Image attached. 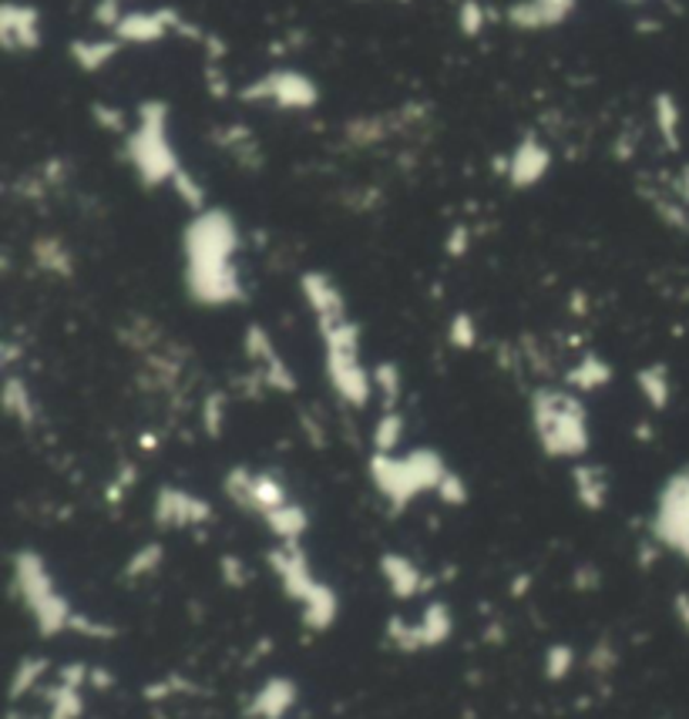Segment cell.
<instances>
[{
    "label": "cell",
    "instance_id": "cell-1",
    "mask_svg": "<svg viewBox=\"0 0 689 719\" xmlns=\"http://www.w3.org/2000/svg\"><path fill=\"white\" fill-rule=\"evenodd\" d=\"M239 253H243V232L229 209L209 205L189 219L182 232V286L195 306H235L246 299L243 269H239Z\"/></svg>",
    "mask_w": 689,
    "mask_h": 719
},
{
    "label": "cell",
    "instance_id": "cell-2",
    "mask_svg": "<svg viewBox=\"0 0 689 719\" xmlns=\"http://www.w3.org/2000/svg\"><path fill=\"white\" fill-rule=\"evenodd\" d=\"M532 434L541 454L556 461H582L592 448V421L582 394L569 387H535L528 400Z\"/></svg>",
    "mask_w": 689,
    "mask_h": 719
},
{
    "label": "cell",
    "instance_id": "cell-3",
    "mask_svg": "<svg viewBox=\"0 0 689 719\" xmlns=\"http://www.w3.org/2000/svg\"><path fill=\"white\" fill-rule=\"evenodd\" d=\"M125 158L145 189L171 185V179L186 168L171 142V115L165 101L149 98L135 108L131 131L125 134Z\"/></svg>",
    "mask_w": 689,
    "mask_h": 719
},
{
    "label": "cell",
    "instance_id": "cell-4",
    "mask_svg": "<svg viewBox=\"0 0 689 719\" xmlns=\"http://www.w3.org/2000/svg\"><path fill=\"white\" fill-rule=\"evenodd\" d=\"M447 471L451 467L434 448H413L407 454H370L367 461L370 485L391 504V511H407L421 495H434Z\"/></svg>",
    "mask_w": 689,
    "mask_h": 719
},
{
    "label": "cell",
    "instance_id": "cell-5",
    "mask_svg": "<svg viewBox=\"0 0 689 719\" xmlns=\"http://www.w3.org/2000/svg\"><path fill=\"white\" fill-rule=\"evenodd\" d=\"M11 581H14V592H17L21 605L34 619V629H38L44 639L72 632V622L78 612L72 602H67V595L58 589L54 572L44 562V555H38L34 548H21V552H14Z\"/></svg>",
    "mask_w": 689,
    "mask_h": 719
},
{
    "label": "cell",
    "instance_id": "cell-6",
    "mask_svg": "<svg viewBox=\"0 0 689 719\" xmlns=\"http://www.w3.org/2000/svg\"><path fill=\"white\" fill-rule=\"evenodd\" d=\"M239 98L246 105H266L276 112H314L320 105V85L296 67H272L239 88Z\"/></svg>",
    "mask_w": 689,
    "mask_h": 719
},
{
    "label": "cell",
    "instance_id": "cell-7",
    "mask_svg": "<svg viewBox=\"0 0 689 719\" xmlns=\"http://www.w3.org/2000/svg\"><path fill=\"white\" fill-rule=\"evenodd\" d=\"M222 495L229 498L232 508L246 511V515H256V518H266L269 511L293 501L290 488L272 471H253L246 464H235V467L226 471Z\"/></svg>",
    "mask_w": 689,
    "mask_h": 719
},
{
    "label": "cell",
    "instance_id": "cell-8",
    "mask_svg": "<svg viewBox=\"0 0 689 719\" xmlns=\"http://www.w3.org/2000/svg\"><path fill=\"white\" fill-rule=\"evenodd\" d=\"M652 541L669 552H682L689 541V464L673 471L660 495H656V511H652Z\"/></svg>",
    "mask_w": 689,
    "mask_h": 719
},
{
    "label": "cell",
    "instance_id": "cell-9",
    "mask_svg": "<svg viewBox=\"0 0 689 719\" xmlns=\"http://www.w3.org/2000/svg\"><path fill=\"white\" fill-rule=\"evenodd\" d=\"M276 581L283 586V595L296 605H303L306 599H314L317 589L323 586V578L314 572V562H309L303 541H276L266 555Z\"/></svg>",
    "mask_w": 689,
    "mask_h": 719
},
{
    "label": "cell",
    "instance_id": "cell-10",
    "mask_svg": "<svg viewBox=\"0 0 689 719\" xmlns=\"http://www.w3.org/2000/svg\"><path fill=\"white\" fill-rule=\"evenodd\" d=\"M243 354L246 360L253 363V373L263 381L266 390L272 394H296L299 381L293 367L286 363V357L280 354V347H276V339L269 336L266 326L259 323H250L246 333H243Z\"/></svg>",
    "mask_w": 689,
    "mask_h": 719
},
{
    "label": "cell",
    "instance_id": "cell-11",
    "mask_svg": "<svg viewBox=\"0 0 689 719\" xmlns=\"http://www.w3.org/2000/svg\"><path fill=\"white\" fill-rule=\"evenodd\" d=\"M216 518V508L202 495L179 488V485H162L152 501V522L162 531H186V528H202Z\"/></svg>",
    "mask_w": 689,
    "mask_h": 719
},
{
    "label": "cell",
    "instance_id": "cell-12",
    "mask_svg": "<svg viewBox=\"0 0 689 719\" xmlns=\"http://www.w3.org/2000/svg\"><path fill=\"white\" fill-rule=\"evenodd\" d=\"M323 373L347 407L363 410L373 400V373L363 363V354H323Z\"/></svg>",
    "mask_w": 689,
    "mask_h": 719
},
{
    "label": "cell",
    "instance_id": "cell-13",
    "mask_svg": "<svg viewBox=\"0 0 689 719\" xmlns=\"http://www.w3.org/2000/svg\"><path fill=\"white\" fill-rule=\"evenodd\" d=\"M548 172H551V152L538 134H525V139L514 145L505 158V179H508L511 189H519V192L535 189L538 182H545Z\"/></svg>",
    "mask_w": 689,
    "mask_h": 719
},
{
    "label": "cell",
    "instance_id": "cell-14",
    "mask_svg": "<svg viewBox=\"0 0 689 719\" xmlns=\"http://www.w3.org/2000/svg\"><path fill=\"white\" fill-rule=\"evenodd\" d=\"M377 568H381L384 586L391 589V595L397 602H410V599L428 595L434 589V578L404 552H384L381 558H377Z\"/></svg>",
    "mask_w": 689,
    "mask_h": 719
},
{
    "label": "cell",
    "instance_id": "cell-15",
    "mask_svg": "<svg viewBox=\"0 0 689 719\" xmlns=\"http://www.w3.org/2000/svg\"><path fill=\"white\" fill-rule=\"evenodd\" d=\"M168 30H186L182 17L171 8H162V11H125V17L112 30V38H118L122 44H155V41L168 38Z\"/></svg>",
    "mask_w": 689,
    "mask_h": 719
},
{
    "label": "cell",
    "instance_id": "cell-16",
    "mask_svg": "<svg viewBox=\"0 0 689 719\" xmlns=\"http://www.w3.org/2000/svg\"><path fill=\"white\" fill-rule=\"evenodd\" d=\"M0 44L8 51H38L41 48V14L30 4H14L8 0L0 8Z\"/></svg>",
    "mask_w": 689,
    "mask_h": 719
},
{
    "label": "cell",
    "instance_id": "cell-17",
    "mask_svg": "<svg viewBox=\"0 0 689 719\" xmlns=\"http://www.w3.org/2000/svg\"><path fill=\"white\" fill-rule=\"evenodd\" d=\"M299 703V686L290 676H269L263 679L256 693L246 703L250 719H286Z\"/></svg>",
    "mask_w": 689,
    "mask_h": 719
},
{
    "label": "cell",
    "instance_id": "cell-18",
    "mask_svg": "<svg viewBox=\"0 0 689 719\" xmlns=\"http://www.w3.org/2000/svg\"><path fill=\"white\" fill-rule=\"evenodd\" d=\"M578 8V0H514L508 8V24L519 30H551L562 27Z\"/></svg>",
    "mask_w": 689,
    "mask_h": 719
},
{
    "label": "cell",
    "instance_id": "cell-19",
    "mask_svg": "<svg viewBox=\"0 0 689 719\" xmlns=\"http://www.w3.org/2000/svg\"><path fill=\"white\" fill-rule=\"evenodd\" d=\"M30 262L38 272H44V277L51 280H72L75 269H78V259H75V249L64 243L61 235L54 232H41L30 239Z\"/></svg>",
    "mask_w": 689,
    "mask_h": 719
},
{
    "label": "cell",
    "instance_id": "cell-20",
    "mask_svg": "<svg viewBox=\"0 0 689 719\" xmlns=\"http://www.w3.org/2000/svg\"><path fill=\"white\" fill-rule=\"evenodd\" d=\"M410 121L407 112H381V115H360L354 121L343 125V139H347L350 149H370V145H384L391 142L397 131H404Z\"/></svg>",
    "mask_w": 689,
    "mask_h": 719
},
{
    "label": "cell",
    "instance_id": "cell-21",
    "mask_svg": "<svg viewBox=\"0 0 689 719\" xmlns=\"http://www.w3.org/2000/svg\"><path fill=\"white\" fill-rule=\"evenodd\" d=\"M572 491H575V501L585 511H602L609 504V495H612L609 471L602 464H592V461H578L572 467Z\"/></svg>",
    "mask_w": 689,
    "mask_h": 719
},
{
    "label": "cell",
    "instance_id": "cell-22",
    "mask_svg": "<svg viewBox=\"0 0 689 719\" xmlns=\"http://www.w3.org/2000/svg\"><path fill=\"white\" fill-rule=\"evenodd\" d=\"M213 145L222 149L239 168H250V172H256V168L263 165V145L256 134L246 128V125H222L219 131H213Z\"/></svg>",
    "mask_w": 689,
    "mask_h": 719
},
{
    "label": "cell",
    "instance_id": "cell-23",
    "mask_svg": "<svg viewBox=\"0 0 689 719\" xmlns=\"http://www.w3.org/2000/svg\"><path fill=\"white\" fill-rule=\"evenodd\" d=\"M612 363L599 354H582L572 367H565V387L575 390V394H599L612 384Z\"/></svg>",
    "mask_w": 689,
    "mask_h": 719
},
{
    "label": "cell",
    "instance_id": "cell-24",
    "mask_svg": "<svg viewBox=\"0 0 689 719\" xmlns=\"http://www.w3.org/2000/svg\"><path fill=\"white\" fill-rule=\"evenodd\" d=\"M0 403H4V414L11 421H17L21 427H34L38 424V400H34V390L27 387V381L17 370L4 373V387H0Z\"/></svg>",
    "mask_w": 689,
    "mask_h": 719
},
{
    "label": "cell",
    "instance_id": "cell-25",
    "mask_svg": "<svg viewBox=\"0 0 689 719\" xmlns=\"http://www.w3.org/2000/svg\"><path fill=\"white\" fill-rule=\"evenodd\" d=\"M336 619H340V595H336V589L330 586V581H323V586L317 589V595L299 605V622H303L306 632L323 635V632L333 629Z\"/></svg>",
    "mask_w": 689,
    "mask_h": 719
},
{
    "label": "cell",
    "instance_id": "cell-26",
    "mask_svg": "<svg viewBox=\"0 0 689 719\" xmlns=\"http://www.w3.org/2000/svg\"><path fill=\"white\" fill-rule=\"evenodd\" d=\"M418 632H421V645L424 649H441L447 639L455 635V612L444 599H431L421 615H418Z\"/></svg>",
    "mask_w": 689,
    "mask_h": 719
},
{
    "label": "cell",
    "instance_id": "cell-27",
    "mask_svg": "<svg viewBox=\"0 0 689 719\" xmlns=\"http://www.w3.org/2000/svg\"><path fill=\"white\" fill-rule=\"evenodd\" d=\"M652 125H656V134L663 139V145L669 152H679V142H682V112H679V101L669 94V91H656L652 98Z\"/></svg>",
    "mask_w": 689,
    "mask_h": 719
},
{
    "label": "cell",
    "instance_id": "cell-28",
    "mask_svg": "<svg viewBox=\"0 0 689 719\" xmlns=\"http://www.w3.org/2000/svg\"><path fill=\"white\" fill-rule=\"evenodd\" d=\"M263 525L276 541H303V535L309 531V511L299 501H286L283 508L269 511Z\"/></svg>",
    "mask_w": 689,
    "mask_h": 719
},
{
    "label": "cell",
    "instance_id": "cell-29",
    "mask_svg": "<svg viewBox=\"0 0 689 719\" xmlns=\"http://www.w3.org/2000/svg\"><path fill=\"white\" fill-rule=\"evenodd\" d=\"M67 51H72V61L81 67L85 75H94L118 57L122 41L118 38H85V41H72V48Z\"/></svg>",
    "mask_w": 689,
    "mask_h": 719
},
{
    "label": "cell",
    "instance_id": "cell-30",
    "mask_svg": "<svg viewBox=\"0 0 689 719\" xmlns=\"http://www.w3.org/2000/svg\"><path fill=\"white\" fill-rule=\"evenodd\" d=\"M636 387L652 410H666L673 400V376L666 363H649L636 370Z\"/></svg>",
    "mask_w": 689,
    "mask_h": 719
},
{
    "label": "cell",
    "instance_id": "cell-31",
    "mask_svg": "<svg viewBox=\"0 0 689 719\" xmlns=\"http://www.w3.org/2000/svg\"><path fill=\"white\" fill-rule=\"evenodd\" d=\"M404 434H407V421L400 410H381L373 421V431H370L373 454H400Z\"/></svg>",
    "mask_w": 689,
    "mask_h": 719
},
{
    "label": "cell",
    "instance_id": "cell-32",
    "mask_svg": "<svg viewBox=\"0 0 689 719\" xmlns=\"http://www.w3.org/2000/svg\"><path fill=\"white\" fill-rule=\"evenodd\" d=\"M373 373V394L381 400V410H400V397H404V370L394 360H381L370 367Z\"/></svg>",
    "mask_w": 689,
    "mask_h": 719
},
{
    "label": "cell",
    "instance_id": "cell-33",
    "mask_svg": "<svg viewBox=\"0 0 689 719\" xmlns=\"http://www.w3.org/2000/svg\"><path fill=\"white\" fill-rule=\"evenodd\" d=\"M44 703H48V719H81L85 716L81 690L67 686V682H58V679L48 686Z\"/></svg>",
    "mask_w": 689,
    "mask_h": 719
},
{
    "label": "cell",
    "instance_id": "cell-34",
    "mask_svg": "<svg viewBox=\"0 0 689 719\" xmlns=\"http://www.w3.org/2000/svg\"><path fill=\"white\" fill-rule=\"evenodd\" d=\"M165 562V544L162 541H145L142 548H135L128 555L125 568H122V578L125 581H142V578H152Z\"/></svg>",
    "mask_w": 689,
    "mask_h": 719
},
{
    "label": "cell",
    "instance_id": "cell-35",
    "mask_svg": "<svg viewBox=\"0 0 689 719\" xmlns=\"http://www.w3.org/2000/svg\"><path fill=\"white\" fill-rule=\"evenodd\" d=\"M51 663L44 656H24L17 666H14V679H11V703L17 706L27 693H34L41 686V679L48 676Z\"/></svg>",
    "mask_w": 689,
    "mask_h": 719
},
{
    "label": "cell",
    "instance_id": "cell-36",
    "mask_svg": "<svg viewBox=\"0 0 689 719\" xmlns=\"http://www.w3.org/2000/svg\"><path fill=\"white\" fill-rule=\"evenodd\" d=\"M384 635H387V642L397 649V653H407V656H413V653H424V645H421V632H418V619H404L400 612H394L391 619H387Z\"/></svg>",
    "mask_w": 689,
    "mask_h": 719
},
{
    "label": "cell",
    "instance_id": "cell-37",
    "mask_svg": "<svg viewBox=\"0 0 689 719\" xmlns=\"http://www.w3.org/2000/svg\"><path fill=\"white\" fill-rule=\"evenodd\" d=\"M572 669H575V649H572L569 642H551V645L545 649V656H541V672H545V679H548V682H562V679L572 676Z\"/></svg>",
    "mask_w": 689,
    "mask_h": 719
},
{
    "label": "cell",
    "instance_id": "cell-38",
    "mask_svg": "<svg viewBox=\"0 0 689 719\" xmlns=\"http://www.w3.org/2000/svg\"><path fill=\"white\" fill-rule=\"evenodd\" d=\"M199 418H202V431H205V434H209V437H222L226 418H229V397H226L222 390L205 394Z\"/></svg>",
    "mask_w": 689,
    "mask_h": 719
},
{
    "label": "cell",
    "instance_id": "cell-39",
    "mask_svg": "<svg viewBox=\"0 0 689 719\" xmlns=\"http://www.w3.org/2000/svg\"><path fill=\"white\" fill-rule=\"evenodd\" d=\"M477 339H481V333H477L474 317L468 310H458L451 317V323H447V344H451L455 350H461V354H471L477 347Z\"/></svg>",
    "mask_w": 689,
    "mask_h": 719
},
{
    "label": "cell",
    "instance_id": "cell-40",
    "mask_svg": "<svg viewBox=\"0 0 689 719\" xmlns=\"http://www.w3.org/2000/svg\"><path fill=\"white\" fill-rule=\"evenodd\" d=\"M171 192L179 195V202L182 205H189L192 209V216L195 213H202V209H209V202H205V189H202V182L189 172V168H182V172L171 179V185H168Z\"/></svg>",
    "mask_w": 689,
    "mask_h": 719
},
{
    "label": "cell",
    "instance_id": "cell-41",
    "mask_svg": "<svg viewBox=\"0 0 689 719\" xmlns=\"http://www.w3.org/2000/svg\"><path fill=\"white\" fill-rule=\"evenodd\" d=\"M434 498H437L441 504H447V508H461V504H468L471 491H468V482H464L458 471H447L444 482H441L437 491H434Z\"/></svg>",
    "mask_w": 689,
    "mask_h": 719
},
{
    "label": "cell",
    "instance_id": "cell-42",
    "mask_svg": "<svg viewBox=\"0 0 689 719\" xmlns=\"http://www.w3.org/2000/svg\"><path fill=\"white\" fill-rule=\"evenodd\" d=\"M485 24H488V11L481 8L477 0H461V8H458V27H461L464 38H477V34L485 30Z\"/></svg>",
    "mask_w": 689,
    "mask_h": 719
},
{
    "label": "cell",
    "instance_id": "cell-43",
    "mask_svg": "<svg viewBox=\"0 0 689 719\" xmlns=\"http://www.w3.org/2000/svg\"><path fill=\"white\" fill-rule=\"evenodd\" d=\"M618 669V649L612 645V639H599L589 653V672L592 676H609Z\"/></svg>",
    "mask_w": 689,
    "mask_h": 719
},
{
    "label": "cell",
    "instance_id": "cell-44",
    "mask_svg": "<svg viewBox=\"0 0 689 719\" xmlns=\"http://www.w3.org/2000/svg\"><path fill=\"white\" fill-rule=\"evenodd\" d=\"M219 575H222V581L229 589H246L250 586V568L239 555H222L219 558Z\"/></svg>",
    "mask_w": 689,
    "mask_h": 719
},
{
    "label": "cell",
    "instance_id": "cell-45",
    "mask_svg": "<svg viewBox=\"0 0 689 719\" xmlns=\"http://www.w3.org/2000/svg\"><path fill=\"white\" fill-rule=\"evenodd\" d=\"M94 112V121L101 125V128H109V131H115V134H128L131 131V118L125 115V112H118L115 105H98L91 108Z\"/></svg>",
    "mask_w": 689,
    "mask_h": 719
},
{
    "label": "cell",
    "instance_id": "cell-46",
    "mask_svg": "<svg viewBox=\"0 0 689 719\" xmlns=\"http://www.w3.org/2000/svg\"><path fill=\"white\" fill-rule=\"evenodd\" d=\"M72 632H81L85 639H112V635H115V626L98 622V619H91V615L78 612L75 622H72Z\"/></svg>",
    "mask_w": 689,
    "mask_h": 719
},
{
    "label": "cell",
    "instance_id": "cell-47",
    "mask_svg": "<svg viewBox=\"0 0 689 719\" xmlns=\"http://www.w3.org/2000/svg\"><path fill=\"white\" fill-rule=\"evenodd\" d=\"M135 482H138V467H135V464H125V467H122V471L115 474V482L109 485L105 498H109L112 504H118V501H122V498L128 495V488H131Z\"/></svg>",
    "mask_w": 689,
    "mask_h": 719
},
{
    "label": "cell",
    "instance_id": "cell-48",
    "mask_svg": "<svg viewBox=\"0 0 689 719\" xmlns=\"http://www.w3.org/2000/svg\"><path fill=\"white\" fill-rule=\"evenodd\" d=\"M88 672H91V666H85V663H64L54 679L67 682V686H75V690H85L88 686Z\"/></svg>",
    "mask_w": 689,
    "mask_h": 719
},
{
    "label": "cell",
    "instance_id": "cell-49",
    "mask_svg": "<svg viewBox=\"0 0 689 719\" xmlns=\"http://www.w3.org/2000/svg\"><path fill=\"white\" fill-rule=\"evenodd\" d=\"M572 586H575L578 592H596V589L602 586V575H599L596 565H578L575 575H572Z\"/></svg>",
    "mask_w": 689,
    "mask_h": 719
},
{
    "label": "cell",
    "instance_id": "cell-50",
    "mask_svg": "<svg viewBox=\"0 0 689 719\" xmlns=\"http://www.w3.org/2000/svg\"><path fill=\"white\" fill-rule=\"evenodd\" d=\"M88 690H94V693L115 690V672H109L105 666H91V672H88Z\"/></svg>",
    "mask_w": 689,
    "mask_h": 719
},
{
    "label": "cell",
    "instance_id": "cell-51",
    "mask_svg": "<svg viewBox=\"0 0 689 719\" xmlns=\"http://www.w3.org/2000/svg\"><path fill=\"white\" fill-rule=\"evenodd\" d=\"M673 619H676L679 629L689 635V592H676V595H673Z\"/></svg>",
    "mask_w": 689,
    "mask_h": 719
},
{
    "label": "cell",
    "instance_id": "cell-52",
    "mask_svg": "<svg viewBox=\"0 0 689 719\" xmlns=\"http://www.w3.org/2000/svg\"><path fill=\"white\" fill-rule=\"evenodd\" d=\"M464 253H468V229L458 226L451 239H447V256H464Z\"/></svg>",
    "mask_w": 689,
    "mask_h": 719
},
{
    "label": "cell",
    "instance_id": "cell-53",
    "mask_svg": "<svg viewBox=\"0 0 689 719\" xmlns=\"http://www.w3.org/2000/svg\"><path fill=\"white\" fill-rule=\"evenodd\" d=\"M528 581H532V575H519L511 581V599H525L528 595Z\"/></svg>",
    "mask_w": 689,
    "mask_h": 719
},
{
    "label": "cell",
    "instance_id": "cell-54",
    "mask_svg": "<svg viewBox=\"0 0 689 719\" xmlns=\"http://www.w3.org/2000/svg\"><path fill=\"white\" fill-rule=\"evenodd\" d=\"M481 639H485L488 645H501V639H505V626H501V622L488 626L485 632H481Z\"/></svg>",
    "mask_w": 689,
    "mask_h": 719
},
{
    "label": "cell",
    "instance_id": "cell-55",
    "mask_svg": "<svg viewBox=\"0 0 689 719\" xmlns=\"http://www.w3.org/2000/svg\"><path fill=\"white\" fill-rule=\"evenodd\" d=\"M142 448H145V451H152V448H155V437H152V434H145V437H142Z\"/></svg>",
    "mask_w": 689,
    "mask_h": 719
},
{
    "label": "cell",
    "instance_id": "cell-56",
    "mask_svg": "<svg viewBox=\"0 0 689 719\" xmlns=\"http://www.w3.org/2000/svg\"><path fill=\"white\" fill-rule=\"evenodd\" d=\"M8 719H27V716H24V712H21V709H17V706H11V712H8Z\"/></svg>",
    "mask_w": 689,
    "mask_h": 719
},
{
    "label": "cell",
    "instance_id": "cell-57",
    "mask_svg": "<svg viewBox=\"0 0 689 719\" xmlns=\"http://www.w3.org/2000/svg\"><path fill=\"white\" fill-rule=\"evenodd\" d=\"M679 555H682V558H686V562H689V541H686V544H682V552H679Z\"/></svg>",
    "mask_w": 689,
    "mask_h": 719
},
{
    "label": "cell",
    "instance_id": "cell-58",
    "mask_svg": "<svg viewBox=\"0 0 689 719\" xmlns=\"http://www.w3.org/2000/svg\"><path fill=\"white\" fill-rule=\"evenodd\" d=\"M629 4H639V0H629Z\"/></svg>",
    "mask_w": 689,
    "mask_h": 719
}]
</instances>
